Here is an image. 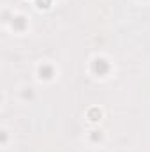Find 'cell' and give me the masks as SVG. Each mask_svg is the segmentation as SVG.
<instances>
[{
    "label": "cell",
    "mask_w": 150,
    "mask_h": 152,
    "mask_svg": "<svg viewBox=\"0 0 150 152\" xmlns=\"http://www.w3.org/2000/svg\"><path fill=\"white\" fill-rule=\"evenodd\" d=\"M14 20H16V21H12V25L16 23V27H18V28H23V25H25V21H23V20H25V18L18 16V18H14Z\"/></svg>",
    "instance_id": "3957f363"
},
{
    "label": "cell",
    "mask_w": 150,
    "mask_h": 152,
    "mask_svg": "<svg viewBox=\"0 0 150 152\" xmlns=\"http://www.w3.org/2000/svg\"><path fill=\"white\" fill-rule=\"evenodd\" d=\"M39 75H41V78L50 80V78L53 76V69H51L50 66H41V67H39Z\"/></svg>",
    "instance_id": "7a4b0ae2"
},
{
    "label": "cell",
    "mask_w": 150,
    "mask_h": 152,
    "mask_svg": "<svg viewBox=\"0 0 150 152\" xmlns=\"http://www.w3.org/2000/svg\"><path fill=\"white\" fill-rule=\"evenodd\" d=\"M94 69H95V73L104 75V73L108 71V64H106V60H104V58H95V60H94Z\"/></svg>",
    "instance_id": "6da1fadb"
},
{
    "label": "cell",
    "mask_w": 150,
    "mask_h": 152,
    "mask_svg": "<svg viewBox=\"0 0 150 152\" xmlns=\"http://www.w3.org/2000/svg\"><path fill=\"white\" fill-rule=\"evenodd\" d=\"M39 7H48L50 5V0H37Z\"/></svg>",
    "instance_id": "277c9868"
}]
</instances>
